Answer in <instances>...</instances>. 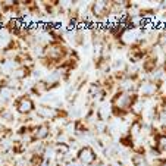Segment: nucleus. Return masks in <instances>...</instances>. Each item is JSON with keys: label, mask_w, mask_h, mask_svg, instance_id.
<instances>
[{"label": "nucleus", "mask_w": 166, "mask_h": 166, "mask_svg": "<svg viewBox=\"0 0 166 166\" xmlns=\"http://www.w3.org/2000/svg\"><path fill=\"white\" fill-rule=\"evenodd\" d=\"M50 135H52V128H50V125L46 123V122L35 125V128H34V131H33V134H31L34 143H43V141H46Z\"/></svg>", "instance_id": "423d86ee"}, {"label": "nucleus", "mask_w": 166, "mask_h": 166, "mask_svg": "<svg viewBox=\"0 0 166 166\" xmlns=\"http://www.w3.org/2000/svg\"><path fill=\"white\" fill-rule=\"evenodd\" d=\"M90 13L94 19V22H101L106 21L110 16V9H112V2H106V0H97V2H91L88 6Z\"/></svg>", "instance_id": "f257e3e1"}, {"label": "nucleus", "mask_w": 166, "mask_h": 166, "mask_svg": "<svg viewBox=\"0 0 166 166\" xmlns=\"http://www.w3.org/2000/svg\"><path fill=\"white\" fill-rule=\"evenodd\" d=\"M38 166H52V160H50V159L43 157V160H41V163H40Z\"/></svg>", "instance_id": "6e6552de"}, {"label": "nucleus", "mask_w": 166, "mask_h": 166, "mask_svg": "<svg viewBox=\"0 0 166 166\" xmlns=\"http://www.w3.org/2000/svg\"><path fill=\"white\" fill-rule=\"evenodd\" d=\"M77 159L82 166H93V165L97 163L99 156H97V153L94 151V148L91 145L85 144V145L79 147V150L77 153Z\"/></svg>", "instance_id": "7ed1b4c3"}, {"label": "nucleus", "mask_w": 166, "mask_h": 166, "mask_svg": "<svg viewBox=\"0 0 166 166\" xmlns=\"http://www.w3.org/2000/svg\"><path fill=\"white\" fill-rule=\"evenodd\" d=\"M160 88V84L154 82V81H150V79H145V81H140L138 82V90H137V94L140 99H150V97H154L156 93L159 91Z\"/></svg>", "instance_id": "20e7f679"}, {"label": "nucleus", "mask_w": 166, "mask_h": 166, "mask_svg": "<svg viewBox=\"0 0 166 166\" xmlns=\"http://www.w3.org/2000/svg\"><path fill=\"white\" fill-rule=\"evenodd\" d=\"M13 106L16 109V112L22 116H30L35 112V101L31 99L30 94H22L19 97H16L13 100Z\"/></svg>", "instance_id": "f03ea898"}, {"label": "nucleus", "mask_w": 166, "mask_h": 166, "mask_svg": "<svg viewBox=\"0 0 166 166\" xmlns=\"http://www.w3.org/2000/svg\"><path fill=\"white\" fill-rule=\"evenodd\" d=\"M157 44L162 47H166V30H163L159 35H157Z\"/></svg>", "instance_id": "0eeeda50"}, {"label": "nucleus", "mask_w": 166, "mask_h": 166, "mask_svg": "<svg viewBox=\"0 0 166 166\" xmlns=\"http://www.w3.org/2000/svg\"><path fill=\"white\" fill-rule=\"evenodd\" d=\"M59 110L60 109H57L55 106H50V104H40L35 109L37 118L44 119V121H56L57 116H59Z\"/></svg>", "instance_id": "39448f33"}]
</instances>
